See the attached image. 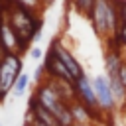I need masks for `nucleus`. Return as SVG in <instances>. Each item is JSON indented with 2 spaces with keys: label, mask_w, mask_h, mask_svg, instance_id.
I'll list each match as a JSON object with an SVG mask.
<instances>
[{
  "label": "nucleus",
  "mask_w": 126,
  "mask_h": 126,
  "mask_svg": "<svg viewBox=\"0 0 126 126\" xmlns=\"http://www.w3.org/2000/svg\"><path fill=\"white\" fill-rule=\"evenodd\" d=\"M49 49L53 51V55L63 63V67L71 73V77L77 81L79 77H83L85 75V69H83V65L79 63V59L69 51V47H65V43L59 39V37H53L51 39V45H49Z\"/></svg>",
  "instance_id": "f03ea898"
},
{
  "label": "nucleus",
  "mask_w": 126,
  "mask_h": 126,
  "mask_svg": "<svg viewBox=\"0 0 126 126\" xmlns=\"http://www.w3.org/2000/svg\"><path fill=\"white\" fill-rule=\"evenodd\" d=\"M22 67L24 63L18 53H6L0 59V102L12 93V87L22 73Z\"/></svg>",
  "instance_id": "f257e3e1"
},
{
  "label": "nucleus",
  "mask_w": 126,
  "mask_h": 126,
  "mask_svg": "<svg viewBox=\"0 0 126 126\" xmlns=\"http://www.w3.org/2000/svg\"><path fill=\"white\" fill-rule=\"evenodd\" d=\"M30 83H32V77L26 73V71H22L20 73V77L16 79V83H14V87H12V96H22L26 91H28V87H30Z\"/></svg>",
  "instance_id": "9b49d317"
},
{
  "label": "nucleus",
  "mask_w": 126,
  "mask_h": 126,
  "mask_svg": "<svg viewBox=\"0 0 126 126\" xmlns=\"http://www.w3.org/2000/svg\"><path fill=\"white\" fill-rule=\"evenodd\" d=\"M69 108H71V116H73V122L75 124H91L94 120V114L85 104H81L79 100H73L69 104Z\"/></svg>",
  "instance_id": "1a4fd4ad"
},
{
  "label": "nucleus",
  "mask_w": 126,
  "mask_h": 126,
  "mask_svg": "<svg viewBox=\"0 0 126 126\" xmlns=\"http://www.w3.org/2000/svg\"><path fill=\"white\" fill-rule=\"evenodd\" d=\"M28 110L32 112L33 120L43 122V124H47V126H59L57 118H55V116H53L47 108H43V106L35 100V96H33V94H32V96H30V100H28Z\"/></svg>",
  "instance_id": "6e6552de"
},
{
  "label": "nucleus",
  "mask_w": 126,
  "mask_h": 126,
  "mask_svg": "<svg viewBox=\"0 0 126 126\" xmlns=\"http://www.w3.org/2000/svg\"><path fill=\"white\" fill-rule=\"evenodd\" d=\"M0 126H2V122H0Z\"/></svg>",
  "instance_id": "aec40b11"
},
{
  "label": "nucleus",
  "mask_w": 126,
  "mask_h": 126,
  "mask_svg": "<svg viewBox=\"0 0 126 126\" xmlns=\"http://www.w3.org/2000/svg\"><path fill=\"white\" fill-rule=\"evenodd\" d=\"M108 83H110V91L116 98V104H124L126 102V87L122 85L120 77H112V79H108Z\"/></svg>",
  "instance_id": "9d476101"
},
{
  "label": "nucleus",
  "mask_w": 126,
  "mask_h": 126,
  "mask_svg": "<svg viewBox=\"0 0 126 126\" xmlns=\"http://www.w3.org/2000/svg\"><path fill=\"white\" fill-rule=\"evenodd\" d=\"M122 63H124V59H122L120 49H106V53H104V75H106V79L120 77Z\"/></svg>",
  "instance_id": "0eeeda50"
},
{
  "label": "nucleus",
  "mask_w": 126,
  "mask_h": 126,
  "mask_svg": "<svg viewBox=\"0 0 126 126\" xmlns=\"http://www.w3.org/2000/svg\"><path fill=\"white\" fill-rule=\"evenodd\" d=\"M93 89H94V96L98 102V110L104 114L112 112V108L116 106V98L110 91V83H108L106 75H96L93 79Z\"/></svg>",
  "instance_id": "7ed1b4c3"
},
{
  "label": "nucleus",
  "mask_w": 126,
  "mask_h": 126,
  "mask_svg": "<svg viewBox=\"0 0 126 126\" xmlns=\"http://www.w3.org/2000/svg\"><path fill=\"white\" fill-rule=\"evenodd\" d=\"M0 47L4 49V53H16V51H24L20 45L18 35L14 33V30L10 28L8 20L0 22Z\"/></svg>",
  "instance_id": "423d86ee"
},
{
  "label": "nucleus",
  "mask_w": 126,
  "mask_h": 126,
  "mask_svg": "<svg viewBox=\"0 0 126 126\" xmlns=\"http://www.w3.org/2000/svg\"><path fill=\"white\" fill-rule=\"evenodd\" d=\"M114 37L118 39V43L122 47H126V24H120V28H118V32H116Z\"/></svg>",
  "instance_id": "4468645a"
},
{
  "label": "nucleus",
  "mask_w": 126,
  "mask_h": 126,
  "mask_svg": "<svg viewBox=\"0 0 126 126\" xmlns=\"http://www.w3.org/2000/svg\"><path fill=\"white\" fill-rule=\"evenodd\" d=\"M30 55H32V59H41V57H43V51H41L39 47H32V49H30Z\"/></svg>",
  "instance_id": "f3484780"
},
{
  "label": "nucleus",
  "mask_w": 126,
  "mask_h": 126,
  "mask_svg": "<svg viewBox=\"0 0 126 126\" xmlns=\"http://www.w3.org/2000/svg\"><path fill=\"white\" fill-rule=\"evenodd\" d=\"M118 16L120 24H126V0H118Z\"/></svg>",
  "instance_id": "2eb2a0df"
},
{
  "label": "nucleus",
  "mask_w": 126,
  "mask_h": 126,
  "mask_svg": "<svg viewBox=\"0 0 126 126\" xmlns=\"http://www.w3.org/2000/svg\"><path fill=\"white\" fill-rule=\"evenodd\" d=\"M71 4L77 8V12H81L85 16H91L93 6H94V0H71Z\"/></svg>",
  "instance_id": "f8f14e48"
},
{
  "label": "nucleus",
  "mask_w": 126,
  "mask_h": 126,
  "mask_svg": "<svg viewBox=\"0 0 126 126\" xmlns=\"http://www.w3.org/2000/svg\"><path fill=\"white\" fill-rule=\"evenodd\" d=\"M73 126H91V124H73Z\"/></svg>",
  "instance_id": "6ab92c4d"
},
{
  "label": "nucleus",
  "mask_w": 126,
  "mask_h": 126,
  "mask_svg": "<svg viewBox=\"0 0 126 126\" xmlns=\"http://www.w3.org/2000/svg\"><path fill=\"white\" fill-rule=\"evenodd\" d=\"M14 2H16L18 6L33 12V10H39V8H41V2H43V0H14Z\"/></svg>",
  "instance_id": "ddd939ff"
},
{
  "label": "nucleus",
  "mask_w": 126,
  "mask_h": 126,
  "mask_svg": "<svg viewBox=\"0 0 126 126\" xmlns=\"http://www.w3.org/2000/svg\"><path fill=\"white\" fill-rule=\"evenodd\" d=\"M45 71H43V65H37L35 67V71H33V81H37V83H41L43 79H41V75H43Z\"/></svg>",
  "instance_id": "dca6fc26"
},
{
  "label": "nucleus",
  "mask_w": 126,
  "mask_h": 126,
  "mask_svg": "<svg viewBox=\"0 0 126 126\" xmlns=\"http://www.w3.org/2000/svg\"><path fill=\"white\" fill-rule=\"evenodd\" d=\"M43 71L49 79H55V81H65V83H75V79L71 77V73L63 67V63L53 55L51 49H47V55H45V61H43Z\"/></svg>",
  "instance_id": "39448f33"
},
{
  "label": "nucleus",
  "mask_w": 126,
  "mask_h": 126,
  "mask_svg": "<svg viewBox=\"0 0 126 126\" xmlns=\"http://www.w3.org/2000/svg\"><path fill=\"white\" fill-rule=\"evenodd\" d=\"M75 96L81 104H85L93 114H94V108L98 110V102H96V96H94V89H93V79H89L87 75L79 77L75 81Z\"/></svg>",
  "instance_id": "20e7f679"
},
{
  "label": "nucleus",
  "mask_w": 126,
  "mask_h": 126,
  "mask_svg": "<svg viewBox=\"0 0 126 126\" xmlns=\"http://www.w3.org/2000/svg\"><path fill=\"white\" fill-rule=\"evenodd\" d=\"M120 81H122V85L126 87V61H124L122 67H120Z\"/></svg>",
  "instance_id": "a211bd4d"
}]
</instances>
